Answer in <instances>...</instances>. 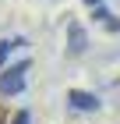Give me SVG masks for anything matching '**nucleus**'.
Segmentation results:
<instances>
[{
	"label": "nucleus",
	"mask_w": 120,
	"mask_h": 124,
	"mask_svg": "<svg viewBox=\"0 0 120 124\" xmlns=\"http://www.w3.org/2000/svg\"><path fill=\"white\" fill-rule=\"evenodd\" d=\"M28 67L32 60H18L0 71V96H21L25 92V82H28Z\"/></svg>",
	"instance_id": "1"
},
{
	"label": "nucleus",
	"mask_w": 120,
	"mask_h": 124,
	"mask_svg": "<svg viewBox=\"0 0 120 124\" xmlns=\"http://www.w3.org/2000/svg\"><path fill=\"white\" fill-rule=\"evenodd\" d=\"M67 103H71L74 110H81V114H95L102 106L95 92H81V89H71V92H67Z\"/></svg>",
	"instance_id": "2"
},
{
	"label": "nucleus",
	"mask_w": 120,
	"mask_h": 124,
	"mask_svg": "<svg viewBox=\"0 0 120 124\" xmlns=\"http://www.w3.org/2000/svg\"><path fill=\"white\" fill-rule=\"evenodd\" d=\"M85 46H88L85 29L78 25V21H71V25H67V53H71V57H81V53H85Z\"/></svg>",
	"instance_id": "3"
},
{
	"label": "nucleus",
	"mask_w": 120,
	"mask_h": 124,
	"mask_svg": "<svg viewBox=\"0 0 120 124\" xmlns=\"http://www.w3.org/2000/svg\"><path fill=\"white\" fill-rule=\"evenodd\" d=\"M14 46H25V39H0V64L11 57V50Z\"/></svg>",
	"instance_id": "4"
},
{
	"label": "nucleus",
	"mask_w": 120,
	"mask_h": 124,
	"mask_svg": "<svg viewBox=\"0 0 120 124\" xmlns=\"http://www.w3.org/2000/svg\"><path fill=\"white\" fill-rule=\"evenodd\" d=\"M11 124H32V114H28V110H18V114H14V121Z\"/></svg>",
	"instance_id": "5"
},
{
	"label": "nucleus",
	"mask_w": 120,
	"mask_h": 124,
	"mask_svg": "<svg viewBox=\"0 0 120 124\" xmlns=\"http://www.w3.org/2000/svg\"><path fill=\"white\" fill-rule=\"evenodd\" d=\"M85 4H88V7H102V0H85Z\"/></svg>",
	"instance_id": "6"
}]
</instances>
